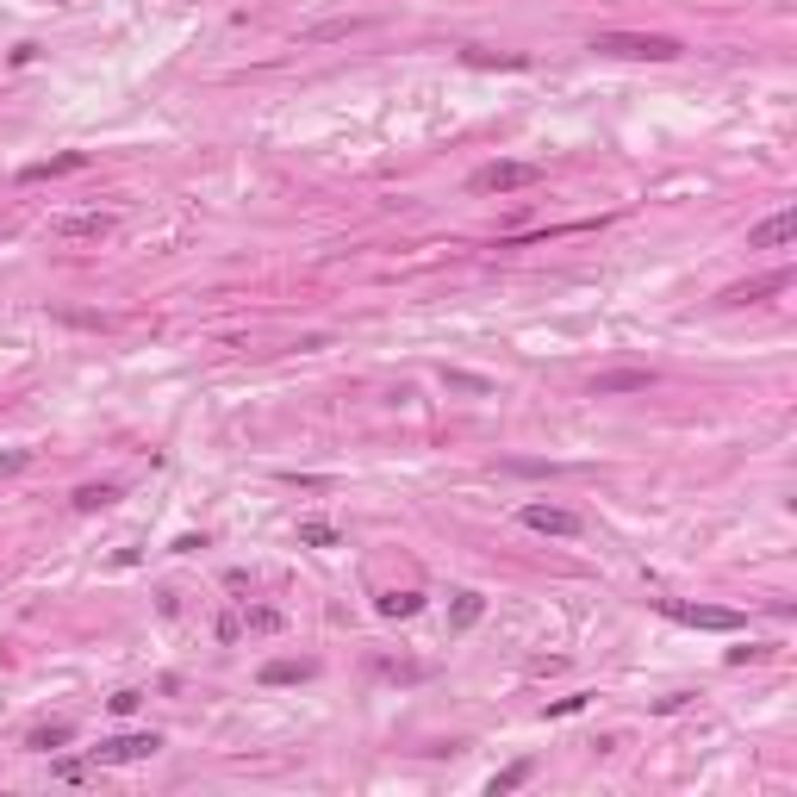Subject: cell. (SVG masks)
<instances>
[{
    "mask_svg": "<svg viewBox=\"0 0 797 797\" xmlns=\"http://www.w3.org/2000/svg\"><path fill=\"white\" fill-rule=\"evenodd\" d=\"M598 57H624V63H673L679 57V37H660V32H598L592 37Z\"/></svg>",
    "mask_w": 797,
    "mask_h": 797,
    "instance_id": "1",
    "label": "cell"
},
{
    "mask_svg": "<svg viewBox=\"0 0 797 797\" xmlns=\"http://www.w3.org/2000/svg\"><path fill=\"white\" fill-rule=\"evenodd\" d=\"M660 617H666V624H686V629H710V635H735V629L748 624V617L729 611V604H686V598H660Z\"/></svg>",
    "mask_w": 797,
    "mask_h": 797,
    "instance_id": "2",
    "label": "cell"
},
{
    "mask_svg": "<svg viewBox=\"0 0 797 797\" xmlns=\"http://www.w3.org/2000/svg\"><path fill=\"white\" fill-rule=\"evenodd\" d=\"M112 225H119V218H112V212H57V218H50V237H63V243H100V237H112Z\"/></svg>",
    "mask_w": 797,
    "mask_h": 797,
    "instance_id": "3",
    "label": "cell"
},
{
    "mask_svg": "<svg viewBox=\"0 0 797 797\" xmlns=\"http://www.w3.org/2000/svg\"><path fill=\"white\" fill-rule=\"evenodd\" d=\"M542 181V163H486L474 174V194H518V187H536Z\"/></svg>",
    "mask_w": 797,
    "mask_h": 797,
    "instance_id": "4",
    "label": "cell"
},
{
    "mask_svg": "<svg viewBox=\"0 0 797 797\" xmlns=\"http://www.w3.org/2000/svg\"><path fill=\"white\" fill-rule=\"evenodd\" d=\"M518 518H523V530H536V536H561V542L586 530V523H580V511H567V505H523Z\"/></svg>",
    "mask_w": 797,
    "mask_h": 797,
    "instance_id": "5",
    "label": "cell"
},
{
    "mask_svg": "<svg viewBox=\"0 0 797 797\" xmlns=\"http://www.w3.org/2000/svg\"><path fill=\"white\" fill-rule=\"evenodd\" d=\"M648 386H655V368H604L586 381V393L592 399H624V393H648Z\"/></svg>",
    "mask_w": 797,
    "mask_h": 797,
    "instance_id": "6",
    "label": "cell"
},
{
    "mask_svg": "<svg viewBox=\"0 0 797 797\" xmlns=\"http://www.w3.org/2000/svg\"><path fill=\"white\" fill-rule=\"evenodd\" d=\"M156 748H163V741H156L150 729H143V735H112V741L94 748V766H131V760H150Z\"/></svg>",
    "mask_w": 797,
    "mask_h": 797,
    "instance_id": "7",
    "label": "cell"
},
{
    "mask_svg": "<svg viewBox=\"0 0 797 797\" xmlns=\"http://www.w3.org/2000/svg\"><path fill=\"white\" fill-rule=\"evenodd\" d=\"M785 287H792V268H772V275H754V280H741V287H729L723 306H760V299L785 293Z\"/></svg>",
    "mask_w": 797,
    "mask_h": 797,
    "instance_id": "8",
    "label": "cell"
},
{
    "mask_svg": "<svg viewBox=\"0 0 797 797\" xmlns=\"http://www.w3.org/2000/svg\"><path fill=\"white\" fill-rule=\"evenodd\" d=\"M792 237H797V212L785 206V212H772V218H760V225L748 231V249H792Z\"/></svg>",
    "mask_w": 797,
    "mask_h": 797,
    "instance_id": "9",
    "label": "cell"
},
{
    "mask_svg": "<svg viewBox=\"0 0 797 797\" xmlns=\"http://www.w3.org/2000/svg\"><path fill=\"white\" fill-rule=\"evenodd\" d=\"M88 169V150H63V156H44V163H32V169H19V181H63V174H81Z\"/></svg>",
    "mask_w": 797,
    "mask_h": 797,
    "instance_id": "10",
    "label": "cell"
},
{
    "mask_svg": "<svg viewBox=\"0 0 797 797\" xmlns=\"http://www.w3.org/2000/svg\"><path fill=\"white\" fill-rule=\"evenodd\" d=\"M486 617V598L480 592H455V611H449V629H474Z\"/></svg>",
    "mask_w": 797,
    "mask_h": 797,
    "instance_id": "11",
    "label": "cell"
},
{
    "mask_svg": "<svg viewBox=\"0 0 797 797\" xmlns=\"http://www.w3.org/2000/svg\"><path fill=\"white\" fill-rule=\"evenodd\" d=\"M237 624H243V629H249V635H275V629H280V624H287V617H280L275 604H249V611H243Z\"/></svg>",
    "mask_w": 797,
    "mask_h": 797,
    "instance_id": "12",
    "label": "cell"
},
{
    "mask_svg": "<svg viewBox=\"0 0 797 797\" xmlns=\"http://www.w3.org/2000/svg\"><path fill=\"white\" fill-rule=\"evenodd\" d=\"M262 679H268V686H293V679H312V660H268V666H262Z\"/></svg>",
    "mask_w": 797,
    "mask_h": 797,
    "instance_id": "13",
    "label": "cell"
},
{
    "mask_svg": "<svg viewBox=\"0 0 797 797\" xmlns=\"http://www.w3.org/2000/svg\"><path fill=\"white\" fill-rule=\"evenodd\" d=\"M112 498H119V486H112V480H100V486H81V492H75V511H106Z\"/></svg>",
    "mask_w": 797,
    "mask_h": 797,
    "instance_id": "14",
    "label": "cell"
},
{
    "mask_svg": "<svg viewBox=\"0 0 797 797\" xmlns=\"http://www.w3.org/2000/svg\"><path fill=\"white\" fill-rule=\"evenodd\" d=\"M424 611V592H386L381 598V617H417Z\"/></svg>",
    "mask_w": 797,
    "mask_h": 797,
    "instance_id": "15",
    "label": "cell"
},
{
    "mask_svg": "<svg viewBox=\"0 0 797 797\" xmlns=\"http://www.w3.org/2000/svg\"><path fill=\"white\" fill-rule=\"evenodd\" d=\"M75 741V729L69 723H50V729H32V748L37 754H57V748H69Z\"/></svg>",
    "mask_w": 797,
    "mask_h": 797,
    "instance_id": "16",
    "label": "cell"
},
{
    "mask_svg": "<svg viewBox=\"0 0 797 797\" xmlns=\"http://www.w3.org/2000/svg\"><path fill=\"white\" fill-rule=\"evenodd\" d=\"M530 772H536V766H530V760H518V766H505V772H498V779H492V797L518 792V785H523V779H530Z\"/></svg>",
    "mask_w": 797,
    "mask_h": 797,
    "instance_id": "17",
    "label": "cell"
},
{
    "mask_svg": "<svg viewBox=\"0 0 797 797\" xmlns=\"http://www.w3.org/2000/svg\"><path fill=\"white\" fill-rule=\"evenodd\" d=\"M299 542L306 549H337V530L330 523H299Z\"/></svg>",
    "mask_w": 797,
    "mask_h": 797,
    "instance_id": "18",
    "label": "cell"
},
{
    "mask_svg": "<svg viewBox=\"0 0 797 797\" xmlns=\"http://www.w3.org/2000/svg\"><path fill=\"white\" fill-rule=\"evenodd\" d=\"M50 772H57V779H69V785H88V779H94V766H88V760H57Z\"/></svg>",
    "mask_w": 797,
    "mask_h": 797,
    "instance_id": "19",
    "label": "cell"
},
{
    "mask_svg": "<svg viewBox=\"0 0 797 797\" xmlns=\"http://www.w3.org/2000/svg\"><path fill=\"white\" fill-rule=\"evenodd\" d=\"M586 697H592V692H573V697H555V704H549V717H573V710H586Z\"/></svg>",
    "mask_w": 797,
    "mask_h": 797,
    "instance_id": "20",
    "label": "cell"
},
{
    "mask_svg": "<svg viewBox=\"0 0 797 797\" xmlns=\"http://www.w3.org/2000/svg\"><path fill=\"white\" fill-rule=\"evenodd\" d=\"M138 704H143V692H112V710H119V717H131Z\"/></svg>",
    "mask_w": 797,
    "mask_h": 797,
    "instance_id": "21",
    "label": "cell"
},
{
    "mask_svg": "<svg viewBox=\"0 0 797 797\" xmlns=\"http://www.w3.org/2000/svg\"><path fill=\"white\" fill-rule=\"evenodd\" d=\"M449 386H467V393H492V381H480V374H449Z\"/></svg>",
    "mask_w": 797,
    "mask_h": 797,
    "instance_id": "22",
    "label": "cell"
},
{
    "mask_svg": "<svg viewBox=\"0 0 797 797\" xmlns=\"http://www.w3.org/2000/svg\"><path fill=\"white\" fill-rule=\"evenodd\" d=\"M26 461H32V455H26V449H13V455H0V474H19V467H26Z\"/></svg>",
    "mask_w": 797,
    "mask_h": 797,
    "instance_id": "23",
    "label": "cell"
}]
</instances>
